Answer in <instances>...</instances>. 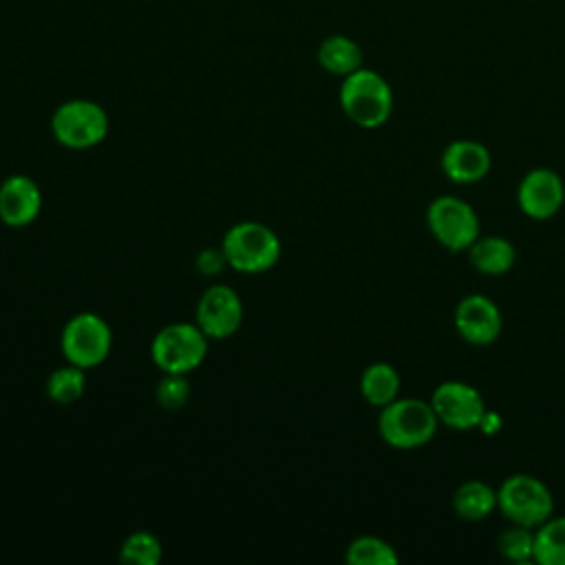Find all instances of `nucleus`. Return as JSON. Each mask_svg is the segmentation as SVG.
Segmentation results:
<instances>
[{
    "instance_id": "obj_1",
    "label": "nucleus",
    "mask_w": 565,
    "mask_h": 565,
    "mask_svg": "<svg viewBox=\"0 0 565 565\" xmlns=\"http://www.w3.org/2000/svg\"><path fill=\"white\" fill-rule=\"evenodd\" d=\"M439 419L430 402L419 397H395L380 408L377 430L384 444L397 450H415L433 441Z\"/></svg>"
},
{
    "instance_id": "obj_2",
    "label": "nucleus",
    "mask_w": 565,
    "mask_h": 565,
    "mask_svg": "<svg viewBox=\"0 0 565 565\" xmlns=\"http://www.w3.org/2000/svg\"><path fill=\"white\" fill-rule=\"evenodd\" d=\"M340 106L355 126L380 128L393 113V88L377 71L362 66L342 77Z\"/></svg>"
},
{
    "instance_id": "obj_3",
    "label": "nucleus",
    "mask_w": 565,
    "mask_h": 565,
    "mask_svg": "<svg viewBox=\"0 0 565 565\" xmlns=\"http://www.w3.org/2000/svg\"><path fill=\"white\" fill-rule=\"evenodd\" d=\"M497 510L510 523L534 530L554 514V497L539 477L514 472L497 488Z\"/></svg>"
},
{
    "instance_id": "obj_4",
    "label": "nucleus",
    "mask_w": 565,
    "mask_h": 565,
    "mask_svg": "<svg viewBox=\"0 0 565 565\" xmlns=\"http://www.w3.org/2000/svg\"><path fill=\"white\" fill-rule=\"evenodd\" d=\"M225 263L245 274H258L276 265L280 256V241L263 223L245 221L234 225L223 238Z\"/></svg>"
},
{
    "instance_id": "obj_5",
    "label": "nucleus",
    "mask_w": 565,
    "mask_h": 565,
    "mask_svg": "<svg viewBox=\"0 0 565 565\" xmlns=\"http://www.w3.org/2000/svg\"><path fill=\"white\" fill-rule=\"evenodd\" d=\"M426 225L435 241L448 252H466L479 236L475 207L459 196H437L426 207Z\"/></svg>"
},
{
    "instance_id": "obj_6",
    "label": "nucleus",
    "mask_w": 565,
    "mask_h": 565,
    "mask_svg": "<svg viewBox=\"0 0 565 565\" xmlns=\"http://www.w3.org/2000/svg\"><path fill=\"white\" fill-rule=\"evenodd\" d=\"M55 139L75 150L97 146L108 132V117L104 108L90 99H71L57 106L51 119Z\"/></svg>"
},
{
    "instance_id": "obj_7",
    "label": "nucleus",
    "mask_w": 565,
    "mask_h": 565,
    "mask_svg": "<svg viewBox=\"0 0 565 565\" xmlns=\"http://www.w3.org/2000/svg\"><path fill=\"white\" fill-rule=\"evenodd\" d=\"M152 360L166 373H188L196 369L207 353V335L199 324H168L152 340Z\"/></svg>"
},
{
    "instance_id": "obj_8",
    "label": "nucleus",
    "mask_w": 565,
    "mask_h": 565,
    "mask_svg": "<svg viewBox=\"0 0 565 565\" xmlns=\"http://www.w3.org/2000/svg\"><path fill=\"white\" fill-rule=\"evenodd\" d=\"M428 402L439 424L452 430L479 428L488 413L483 395L472 384L459 380H446L437 384Z\"/></svg>"
},
{
    "instance_id": "obj_9",
    "label": "nucleus",
    "mask_w": 565,
    "mask_h": 565,
    "mask_svg": "<svg viewBox=\"0 0 565 565\" xmlns=\"http://www.w3.org/2000/svg\"><path fill=\"white\" fill-rule=\"evenodd\" d=\"M62 351L75 366H97L110 351L108 324L97 313L73 316L62 331Z\"/></svg>"
},
{
    "instance_id": "obj_10",
    "label": "nucleus",
    "mask_w": 565,
    "mask_h": 565,
    "mask_svg": "<svg viewBox=\"0 0 565 565\" xmlns=\"http://www.w3.org/2000/svg\"><path fill=\"white\" fill-rule=\"evenodd\" d=\"M516 201L527 218L547 221L556 216L565 203V183L558 172L534 168L523 174L516 188Z\"/></svg>"
},
{
    "instance_id": "obj_11",
    "label": "nucleus",
    "mask_w": 565,
    "mask_h": 565,
    "mask_svg": "<svg viewBox=\"0 0 565 565\" xmlns=\"http://www.w3.org/2000/svg\"><path fill=\"white\" fill-rule=\"evenodd\" d=\"M455 329L468 344L475 347H488L497 342L503 329V318L494 300H490L483 294H468L463 296L452 316Z\"/></svg>"
},
{
    "instance_id": "obj_12",
    "label": "nucleus",
    "mask_w": 565,
    "mask_h": 565,
    "mask_svg": "<svg viewBox=\"0 0 565 565\" xmlns=\"http://www.w3.org/2000/svg\"><path fill=\"white\" fill-rule=\"evenodd\" d=\"M243 320V305L232 287L214 285L210 287L196 305V324L207 338L232 335Z\"/></svg>"
},
{
    "instance_id": "obj_13",
    "label": "nucleus",
    "mask_w": 565,
    "mask_h": 565,
    "mask_svg": "<svg viewBox=\"0 0 565 565\" xmlns=\"http://www.w3.org/2000/svg\"><path fill=\"white\" fill-rule=\"evenodd\" d=\"M492 168L490 150L475 139H455L441 152L444 174L459 185H470L481 179Z\"/></svg>"
},
{
    "instance_id": "obj_14",
    "label": "nucleus",
    "mask_w": 565,
    "mask_h": 565,
    "mask_svg": "<svg viewBox=\"0 0 565 565\" xmlns=\"http://www.w3.org/2000/svg\"><path fill=\"white\" fill-rule=\"evenodd\" d=\"M42 207V194L33 179L24 174L9 177L0 185V218L7 225H29Z\"/></svg>"
},
{
    "instance_id": "obj_15",
    "label": "nucleus",
    "mask_w": 565,
    "mask_h": 565,
    "mask_svg": "<svg viewBox=\"0 0 565 565\" xmlns=\"http://www.w3.org/2000/svg\"><path fill=\"white\" fill-rule=\"evenodd\" d=\"M466 252L470 265L483 276H503L516 260L514 245L503 236H477Z\"/></svg>"
},
{
    "instance_id": "obj_16",
    "label": "nucleus",
    "mask_w": 565,
    "mask_h": 565,
    "mask_svg": "<svg viewBox=\"0 0 565 565\" xmlns=\"http://www.w3.org/2000/svg\"><path fill=\"white\" fill-rule=\"evenodd\" d=\"M452 510L463 521H483L497 510V490L481 479L463 481L452 492Z\"/></svg>"
},
{
    "instance_id": "obj_17",
    "label": "nucleus",
    "mask_w": 565,
    "mask_h": 565,
    "mask_svg": "<svg viewBox=\"0 0 565 565\" xmlns=\"http://www.w3.org/2000/svg\"><path fill=\"white\" fill-rule=\"evenodd\" d=\"M362 60L360 44L347 35H329L318 46V64L338 77H347L362 68Z\"/></svg>"
},
{
    "instance_id": "obj_18",
    "label": "nucleus",
    "mask_w": 565,
    "mask_h": 565,
    "mask_svg": "<svg viewBox=\"0 0 565 565\" xmlns=\"http://www.w3.org/2000/svg\"><path fill=\"white\" fill-rule=\"evenodd\" d=\"M402 380L393 364L388 362H373L362 371L360 377V393L371 406H386L391 404L399 393Z\"/></svg>"
},
{
    "instance_id": "obj_19",
    "label": "nucleus",
    "mask_w": 565,
    "mask_h": 565,
    "mask_svg": "<svg viewBox=\"0 0 565 565\" xmlns=\"http://www.w3.org/2000/svg\"><path fill=\"white\" fill-rule=\"evenodd\" d=\"M534 563L565 565V516H550L534 527Z\"/></svg>"
},
{
    "instance_id": "obj_20",
    "label": "nucleus",
    "mask_w": 565,
    "mask_h": 565,
    "mask_svg": "<svg viewBox=\"0 0 565 565\" xmlns=\"http://www.w3.org/2000/svg\"><path fill=\"white\" fill-rule=\"evenodd\" d=\"M347 563L351 565H395L399 561L395 547L380 536H358L347 547Z\"/></svg>"
},
{
    "instance_id": "obj_21",
    "label": "nucleus",
    "mask_w": 565,
    "mask_h": 565,
    "mask_svg": "<svg viewBox=\"0 0 565 565\" xmlns=\"http://www.w3.org/2000/svg\"><path fill=\"white\" fill-rule=\"evenodd\" d=\"M84 386H86L84 369L71 364V366L55 369V371L49 375L46 393H49V397H51L53 402H57V404H73L75 399L82 397Z\"/></svg>"
},
{
    "instance_id": "obj_22",
    "label": "nucleus",
    "mask_w": 565,
    "mask_h": 565,
    "mask_svg": "<svg viewBox=\"0 0 565 565\" xmlns=\"http://www.w3.org/2000/svg\"><path fill=\"white\" fill-rule=\"evenodd\" d=\"M497 552L512 563H527L534 558V530L525 525L510 523L497 536Z\"/></svg>"
},
{
    "instance_id": "obj_23",
    "label": "nucleus",
    "mask_w": 565,
    "mask_h": 565,
    "mask_svg": "<svg viewBox=\"0 0 565 565\" xmlns=\"http://www.w3.org/2000/svg\"><path fill=\"white\" fill-rule=\"evenodd\" d=\"M119 558L128 565H157L161 561V545L150 532H135L124 541Z\"/></svg>"
},
{
    "instance_id": "obj_24",
    "label": "nucleus",
    "mask_w": 565,
    "mask_h": 565,
    "mask_svg": "<svg viewBox=\"0 0 565 565\" xmlns=\"http://www.w3.org/2000/svg\"><path fill=\"white\" fill-rule=\"evenodd\" d=\"M157 397L163 408H181L190 397V384L185 380V373H166V377L159 382Z\"/></svg>"
},
{
    "instance_id": "obj_25",
    "label": "nucleus",
    "mask_w": 565,
    "mask_h": 565,
    "mask_svg": "<svg viewBox=\"0 0 565 565\" xmlns=\"http://www.w3.org/2000/svg\"><path fill=\"white\" fill-rule=\"evenodd\" d=\"M223 263H225L223 249H221V252H216V249H205V252L199 256V269H201L203 274H216V271H221Z\"/></svg>"
}]
</instances>
